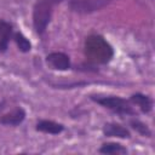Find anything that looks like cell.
Listing matches in <instances>:
<instances>
[{
    "instance_id": "cell-1",
    "label": "cell",
    "mask_w": 155,
    "mask_h": 155,
    "mask_svg": "<svg viewBox=\"0 0 155 155\" xmlns=\"http://www.w3.org/2000/svg\"><path fill=\"white\" fill-rule=\"evenodd\" d=\"M85 53L96 63H107L113 56V48L102 36L91 35L85 41Z\"/></svg>"
},
{
    "instance_id": "cell-2",
    "label": "cell",
    "mask_w": 155,
    "mask_h": 155,
    "mask_svg": "<svg viewBox=\"0 0 155 155\" xmlns=\"http://www.w3.org/2000/svg\"><path fill=\"white\" fill-rule=\"evenodd\" d=\"M51 18V0H38L34 6L33 23L36 33L41 34L46 29Z\"/></svg>"
},
{
    "instance_id": "cell-3",
    "label": "cell",
    "mask_w": 155,
    "mask_h": 155,
    "mask_svg": "<svg viewBox=\"0 0 155 155\" xmlns=\"http://www.w3.org/2000/svg\"><path fill=\"white\" fill-rule=\"evenodd\" d=\"M110 0H70V7L76 12H93L109 4Z\"/></svg>"
},
{
    "instance_id": "cell-4",
    "label": "cell",
    "mask_w": 155,
    "mask_h": 155,
    "mask_svg": "<svg viewBox=\"0 0 155 155\" xmlns=\"http://www.w3.org/2000/svg\"><path fill=\"white\" fill-rule=\"evenodd\" d=\"M97 101V103L102 104L103 107H107L114 111L122 113V114H132L133 110L128 105V103L119 97H103V98H93Z\"/></svg>"
},
{
    "instance_id": "cell-5",
    "label": "cell",
    "mask_w": 155,
    "mask_h": 155,
    "mask_svg": "<svg viewBox=\"0 0 155 155\" xmlns=\"http://www.w3.org/2000/svg\"><path fill=\"white\" fill-rule=\"evenodd\" d=\"M47 63L58 70H67L70 67V62L67 54L62 52H53L47 56Z\"/></svg>"
},
{
    "instance_id": "cell-6",
    "label": "cell",
    "mask_w": 155,
    "mask_h": 155,
    "mask_svg": "<svg viewBox=\"0 0 155 155\" xmlns=\"http://www.w3.org/2000/svg\"><path fill=\"white\" fill-rule=\"evenodd\" d=\"M25 117V113L22 108H17L15 110H12L11 113H7L5 115L1 116L0 119V122L1 124H5V125H18L21 124Z\"/></svg>"
},
{
    "instance_id": "cell-7",
    "label": "cell",
    "mask_w": 155,
    "mask_h": 155,
    "mask_svg": "<svg viewBox=\"0 0 155 155\" xmlns=\"http://www.w3.org/2000/svg\"><path fill=\"white\" fill-rule=\"evenodd\" d=\"M103 132L105 136H109V137H117V138H128L130 137V132L117 125V124H107L103 128Z\"/></svg>"
},
{
    "instance_id": "cell-8",
    "label": "cell",
    "mask_w": 155,
    "mask_h": 155,
    "mask_svg": "<svg viewBox=\"0 0 155 155\" xmlns=\"http://www.w3.org/2000/svg\"><path fill=\"white\" fill-rule=\"evenodd\" d=\"M36 130H39V131H41V132H46V133L57 134V133H59V132L63 131V126H62L61 124H57V122H53V121L42 120V121L38 122Z\"/></svg>"
},
{
    "instance_id": "cell-9",
    "label": "cell",
    "mask_w": 155,
    "mask_h": 155,
    "mask_svg": "<svg viewBox=\"0 0 155 155\" xmlns=\"http://www.w3.org/2000/svg\"><path fill=\"white\" fill-rule=\"evenodd\" d=\"M131 101L133 102V103H136L137 105H139L140 107V109L144 111V113H148V111H150V109H151V99L149 98V97H147V96H144V94H139V93H137V94H133L132 97H131Z\"/></svg>"
},
{
    "instance_id": "cell-10",
    "label": "cell",
    "mask_w": 155,
    "mask_h": 155,
    "mask_svg": "<svg viewBox=\"0 0 155 155\" xmlns=\"http://www.w3.org/2000/svg\"><path fill=\"white\" fill-rule=\"evenodd\" d=\"M10 34H11V25L7 24L6 22L0 21V51L6 48Z\"/></svg>"
},
{
    "instance_id": "cell-11",
    "label": "cell",
    "mask_w": 155,
    "mask_h": 155,
    "mask_svg": "<svg viewBox=\"0 0 155 155\" xmlns=\"http://www.w3.org/2000/svg\"><path fill=\"white\" fill-rule=\"evenodd\" d=\"M101 153H104V154H125L126 149L117 143H108L101 148Z\"/></svg>"
},
{
    "instance_id": "cell-12",
    "label": "cell",
    "mask_w": 155,
    "mask_h": 155,
    "mask_svg": "<svg viewBox=\"0 0 155 155\" xmlns=\"http://www.w3.org/2000/svg\"><path fill=\"white\" fill-rule=\"evenodd\" d=\"M16 42H17V46H18V48L22 51V52H28L29 50H30V47H31V45H30V42L28 41V39L24 36V35H22V34H16Z\"/></svg>"
},
{
    "instance_id": "cell-13",
    "label": "cell",
    "mask_w": 155,
    "mask_h": 155,
    "mask_svg": "<svg viewBox=\"0 0 155 155\" xmlns=\"http://www.w3.org/2000/svg\"><path fill=\"white\" fill-rule=\"evenodd\" d=\"M132 125H133V128H136L137 131H139L142 134L150 136V131L148 130V127H147L144 124H142V122H139V121H133Z\"/></svg>"
}]
</instances>
